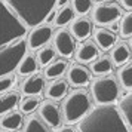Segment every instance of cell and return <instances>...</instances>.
Instances as JSON below:
<instances>
[{
    "instance_id": "2",
    "label": "cell",
    "mask_w": 132,
    "mask_h": 132,
    "mask_svg": "<svg viewBox=\"0 0 132 132\" xmlns=\"http://www.w3.org/2000/svg\"><path fill=\"white\" fill-rule=\"evenodd\" d=\"M19 21L31 28L43 22L48 12L55 6V0H3Z\"/></svg>"
},
{
    "instance_id": "29",
    "label": "cell",
    "mask_w": 132,
    "mask_h": 132,
    "mask_svg": "<svg viewBox=\"0 0 132 132\" xmlns=\"http://www.w3.org/2000/svg\"><path fill=\"white\" fill-rule=\"evenodd\" d=\"M39 104H40V98L37 95H25L24 98H21L19 102H18L21 113H27V114L33 113L34 110H37Z\"/></svg>"
},
{
    "instance_id": "24",
    "label": "cell",
    "mask_w": 132,
    "mask_h": 132,
    "mask_svg": "<svg viewBox=\"0 0 132 132\" xmlns=\"http://www.w3.org/2000/svg\"><path fill=\"white\" fill-rule=\"evenodd\" d=\"M131 70H132V64L128 61L123 65L119 67L117 74H116V80L119 86L123 90H131L132 88V77H131Z\"/></svg>"
},
{
    "instance_id": "34",
    "label": "cell",
    "mask_w": 132,
    "mask_h": 132,
    "mask_svg": "<svg viewBox=\"0 0 132 132\" xmlns=\"http://www.w3.org/2000/svg\"><path fill=\"white\" fill-rule=\"evenodd\" d=\"M56 132H76L74 129H71V128H60Z\"/></svg>"
},
{
    "instance_id": "28",
    "label": "cell",
    "mask_w": 132,
    "mask_h": 132,
    "mask_svg": "<svg viewBox=\"0 0 132 132\" xmlns=\"http://www.w3.org/2000/svg\"><path fill=\"white\" fill-rule=\"evenodd\" d=\"M22 132H49V129L46 126V123L39 116H31L25 122Z\"/></svg>"
},
{
    "instance_id": "5",
    "label": "cell",
    "mask_w": 132,
    "mask_h": 132,
    "mask_svg": "<svg viewBox=\"0 0 132 132\" xmlns=\"http://www.w3.org/2000/svg\"><path fill=\"white\" fill-rule=\"evenodd\" d=\"M89 95L96 104H113L120 95V86L113 74H102L90 82Z\"/></svg>"
},
{
    "instance_id": "6",
    "label": "cell",
    "mask_w": 132,
    "mask_h": 132,
    "mask_svg": "<svg viewBox=\"0 0 132 132\" xmlns=\"http://www.w3.org/2000/svg\"><path fill=\"white\" fill-rule=\"evenodd\" d=\"M27 54V43L25 39H16L13 42L0 46V76H6L15 71L19 60Z\"/></svg>"
},
{
    "instance_id": "15",
    "label": "cell",
    "mask_w": 132,
    "mask_h": 132,
    "mask_svg": "<svg viewBox=\"0 0 132 132\" xmlns=\"http://www.w3.org/2000/svg\"><path fill=\"white\" fill-rule=\"evenodd\" d=\"M92 34H94V43L98 46V49H102V51H110L114 43L117 42L116 33H113L111 30H108L105 27L94 28Z\"/></svg>"
},
{
    "instance_id": "17",
    "label": "cell",
    "mask_w": 132,
    "mask_h": 132,
    "mask_svg": "<svg viewBox=\"0 0 132 132\" xmlns=\"http://www.w3.org/2000/svg\"><path fill=\"white\" fill-rule=\"evenodd\" d=\"M22 123H24L22 113L16 111L15 108L0 116V128L3 131H11V132L18 131V129H21Z\"/></svg>"
},
{
    "instance_id": "4",
    "label": "cell",
    "mask_w": 132,
    "mask_h": 132,
    "mask_svg": "<svg viewBox=\"0 0 132 132\" xmlns=\"http://www.w3.org/2000/svg\"><path fill=\"white\" fill-rule=\"evenodd\" d=\"M27 27L11 11L3 0H0V46L25 37Z\"/></svg>"
},
{
    "instance_id": "9",
    "label": "cell",
    "mask_w": 132,
    "mask_h": 132,
    "mask_svg": "<svg viewBox=\"0 0 132 132\" xmlns=\"http://www.w3.org/2000/svg\"><path fill=\"white\" fill-rule=\"evenodd\" d=\"M37 113L39 117L46 123L48 126L54 128V129H60L62 125V114H61V108L58 104L54 102V100H46L42 101L37 107Z\"/></svg>"
},
{
    "instance_id": "26",
    "label": "cell",
    "mask_w": 132,
    "mask_h": 132,
    "mask_svg": "<svg viewBox=\"0 0 132 132\" xmlns=\"http://www.w3.org/2000/svg\"><path fill=\"white\" fill-rule=\"evenodd\" d=\"M36 61H37V65L40 67H45L48 65L51 61L55 60V56H56V52H55V49L52 48V46H48V45H45V46H42V48L37 49L36 52Z\"/></svg>"
},
{
    "instance_id": "21",
    "label": "cell",
    "mask_w": 132,
    "mask_h": 132,
    "mask_svg": "<svg viewBox=\"0 0 132 132\" xmlns=\"http://www.w3.org/2000/svg\"><path fill=\"white\" fill-rule=\"evenodd\" d=\"M117 100L119 101H117L116 108L120 113L122 119L125 120V123L131 128V117H132V94H131V90H126L125 95L117 98Z\"/></svg>"
},
{
    "instance_id": "14",
    "label": "cell",
    "mask_w": 132,
    "mask_h": 132,
    "mask_svg": "<svg viewBox=\"0 0 132 132\" xmlns=\"http://www.w3.org/2000/svg\"><path fill=\"white\" fill-rule=\"evenodd\" d=\"M76 51V61L80 62V64H89L90 61H94L100 55V49L96 46L94 40H82V43L79 45L77 48L74 49Z\"/></svg>"
},
{
    "instance_id": "8",
    "label": "cell",
    "mask_w": 132,
    "mask_h": 132,
    "mask_svg": "<svg viewBox=\"0 0 132 132\" xmlns=\"http://www.w3.org/2000/svg\"><path fill=\"white\" fill-rule=\"evenodd\" d=\"M52 48L55 49L56 55H60L64 60H68L74 55V49H76L74 37L70 34L68 30H64L61 27L60 30H56L52 34Z\"/></svg>"
},
{
    "instance_id": "13",
    "label": "cell",
    "mask_w": 132,
    "mask_h": 132,
    "mask_svg": "<svg viewBox=\"0 0 132 132\" xmlns=\"http://www.w3.org/2000/svg\"><path fill=\"white\" fill-rule=\"evenodd\" d=\"M43 89H45V76L40 73L28 74L21 82V92L24 95H40Z\"/></svg>"
},
{
    "instance_id": "33",
    "label": "cell",
    "mask_w": 132,
    "mask_h": 132,
    "mask_svg": "<svg viewBox=\"0 0 132 132\" xmlns=\"http://www.w3.org/2000/svg\"><path fill=\"white\" fill-rule=\"evenodd\" d=\"M68 2L70 0H55V6L54 7H61V6H65V5H68Z\"/></svg>"
},
{
    "instance_id": "32",
    "label": "cell",
    "mask_w": 132,
    "mask_h": 132,
    "mask_svg": "<svg viewBox=\"0 0 132 132\" xmlns=\"http://www.w3.org/2000/svg\"><path fill=\"white\" fill-rule=\"evenodd\" d=\"M120 7L126 12H132V0H120Z\"/></svg>"
},
{
    "instance_id": "22",
    "label": "cell",
    "mask_w": 132,
    "mask_h": 132,
    "mask_svg": "<svg viewBox=\"0 0 132 132\" xmlns=\"http://www.w3.org/2000/svg\"><path fill=\"white\" fill-rule=\"evenodd\" d=\"M19 100H21V95L16 90L9 89L3 94H0V116L13 110V108H16Z\"/></svg>"
},
{
    "instance_id": "31",
    "label": "cell",
    "mask_w": 132,
    "mask_h": 132,
    "mask_svg": "<svg viewBox=\"0 0 132 132\" xmlns=\"http://www.w3.org/2000/svg\"><path fill=\"white\" fill-rule=\"evenodd\" d=\"M15 85V77L12 74H6V76H0V94L6 92Z\"/></svg>"
},
{
    "instance_id": "23",
    "label": "cell",
    "mask_w": 132,
    "mask_h": 132,
    "mask_svg": "<svg viewBox=\"0 0 132 132\" xmlns=\"http://www.w3.org/2000/svg\"><path fill=\"white\" fill-rule=\"evenodd\" d=\"M37 68H39V65H37L36 56L33 54H24V56L19 60L15 70L18 73V76H28V74L36 73Z\"/></svg>"
},
{
    "instance_id": "25",
    "label": "cell",
    "mask_w": 132,
    "mask_h": 132,
    "mask_svg": "<svg viewBox=\"0 0 132 132\" xmlns=\"http://www.w3.org/2000/svg\"><path fill=\"white\" fill-rule=\"evenodd\" d=\"M74 18V11H73L71 6H68V5H65V6H61L56 9V13H55V18L54 21H52V24L55 25V27H65L71 19Z\"/></svg>"
},
{
    "instance_id": "27",
    "label": "cell",
    "mask_w": 132,
    "mask_h": 132,
    "mask_svg": "<svg viewBox=\"0 0 132 132\" xmlns=\"http://www.w3.org/2000/svg\"><path fill=\"white\" fill-rule=\"evenodd\" d=\"M117 24H119L117 33L120 34V37L123 40L125 39H131V36H132V12L122 13V16L119 18Z\"/></svg>"
},
{
    "instance_id": "11",
    "label": "cell",
    "mask_w": 132,
    "mask_h": 132,
    "mask_svg": "<svg viewBox=\"0 0 132 132\" xmlns=\"http://www.w3.org/2000/svg\"><path fill=\"white\" fill-rule=\"evenodd\" d=\"M67 82L68 85H71L74 88H82L90 82L92 73L90 70H88V67H85L80 62H74L70 67H67Z\"/></svg>"
},
{
    "instance_id": "19",
    "label": "cell",
    "mask_w": 132,
    "mask_h": 132,
    "mask_svg": "<svg viewBox=\"0 0 132 132\" xmlns=\"http://www.w3.org/2000/svg\"><path fill=\"white\" fill-rule=\"evenodd\" d=\"M90 73L95 76H102V74H110L113 71V62L107 55H98L94 61H90Z\"/></svg>"
},
{
    "instance_id": "10",
    "label": "cell",
    "mask_w": 132,
    "mask_h": 132,
    "mask_svg": "<svg viewBox=\"0 0 132 132\" xmlns=\"http://www.w3.org/2000/svg\"><path fill=\"white\" fill-rule=\"evenodd\" d=\"M52 34H54V28L49 24H39L31 27L30 33L25 34L27 36V39H25L27 48L31 51H37L52 39Z\"/></svg>"
},
{
    "instance_id": "3",
    "label": "cell",
    "mask_w": 132,
    "mask_h": 132,
    "mask_svg": "<svg viewBox=\"0 0 132 132\" xmlns=\"http://www.w3.org/2000/svg\"><path fill=\"white\" fill-rule=\"evenodd\" d=\"M92 107V98L83 88H76L67 92L61 105V114L67 123H76L89 111Z\"/></svg>"
},
{
    "instance_id": "1",
    "label": "cell",
    "mask_w": 132,
    "mask_h": 132,
    "mask_svg": "<svg viewBox=\"0 0 132 132\" xmlns=\"http://www.w3.org/2000/svg\"><path fill=\"white\" fill-rule=\"evenodd\" d=\"M79 132H131L116 105L98 104L79 120Z\"/></svg>"
},
{
    "instance_id": "18",
    "label": "cell",
    "mask_w": 132,
    "mask_h": 132,
    "mask_svg": "<svg viewBox=\"0 0 132 132\" xmlns=\"http://www.w3.org/2000/svg\"><path fill=\"white\" fill-rule=\"evenodd\" d=\"M68 92V82L64 79H54L51 83L46 86L45 94L49 100H62Z\"/></svg>"
},
{
    "instance_id": "12",
    "label": "cell",
    "mask_w": 132,
    "mask_h": 132,
    "mask_svg": "<svg viewBox=\"0 0 132 132\" xmlns=\"http://www.w3.org/2000/svg\"><path fill=\"white\" fill-rule=\"evenodd\" d=\"M92 30H94V24H92L90 18H88L86 15H79L68 22V31L76 40L89 39Z\"/></svg>"
},
{
    "instance_id": "30",
    "label": "cell",
    "mask_w": 132,
    "mask_h": 132,
    "mask_svg": "<svg viewBox=\"0 0 132 132\" xmlns=\"http://www.w3.org/2000/svg\"><path fill=\"white\" fill-rule=\"evenodd\" d=\"M92 6H94V0H71V7L74 13H77V15L89 13Z\"/></svg>"
},
{
    "instance_id": "7",
    "label": "cell",
    "mask_w": 132,
    "mask_h": 132,
    "mask_svg": "<svg viewBox=\"0 0 132 132\" xmlns=\"http://www.w3.org/2000/svg\"><path fill=\"white\" fill-rule=\"evenodd\" d=\"M122 13H123V9L120 7L117 2L100 0L98 3H94L90 9V21L92 24H96L98 27H105L111 22L119 21Z\"/></svg>"
},
{
    "instance_id": "20",
    "label": "cell",
    "mask_w": 132,
    "mask_h": 132,
    "mask_svg": "<svg viewBox=\"0 0 132 132\" xmlns=\"http://www.w3.org/2000/svg\"><path fill=\"white\" fill-rule=\"evenodd\" d=\"M67 67H68L67 60H64V58H61V60H54V61H51L48 65H45L43 76H45V79H49V80L58 79L65 73Z\"/></svg>"
},
{
    "instance_id": "35",
    "label": "cell",
    "mask_w": 132,
    "mask_h": 132,
    "mask_svg": "<svg viewBox=\"0 0 132 132\" xmlns=\"http://www.w3.org/2000/svg\"><path fill=\"white\" fill-rule=\"evenodd\" d=\"M2 132H11V131H2Z\"/></svg>"
},
{
    "instance_id": "16",
    "label": "cell",
    "mask_w": 132,
    "mask_h": 132,
    "mask_svg": "<svg viewBox=\"0 0 132 132\" xmlns=\"http://www.w3.org/2000/svg\"><path fill=\"white\" fill-rule=\"evenodd\" d=\"M110 60L113 62V65H123L125 62L131 60V45L128 42H116L113 48L110 49Z\"/></svg>"
}]
</instances>
